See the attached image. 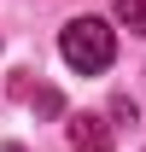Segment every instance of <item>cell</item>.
Masks as SVG:
<instances>
[{"label": "cell", "mask_w": 146, "mask_h": 152, "mask_svg": "<svg viewBox=\"0 0 146 152\" xmlns=\"http://www.w3.org/2000/svg\"><path fill=\"white\" fill-rule=\"evenodd\" d=\"M58 53H64V64L82 76L105 70L111 58H117V35H111L105 18H70L64 23V35H58Z\"/></svg>", "instance_id": "6da1fadb"}, {"label": "cell", "mask_w": 146, "mask_h": 152, "mask_svg": "<svg viewBox=\"0 0 146 152\" xmlns=\"http://www.w3.org/2000/svg\"><path fill=\"white\" fill-rule=\"evenodd\" d=\"M70 146L76 152H111V129L99 111H76L70 117Z\"/></svg>", "instance_id": "7a4b0ae2"}, {"label": "cell", "mask_w": 146, "mask_h": 152, "mask_svg": "<svg viewBox=\"0 0 146 152\" xmlns=\"http://www.w3.org/2000/svg\"><path fill=\"white\" fill-rule=\"evenodd\" d=\"M117 18H123L134 35H146V0H117Z\"/></svg>", "instance_id": "3957f363"}]
</instances>
